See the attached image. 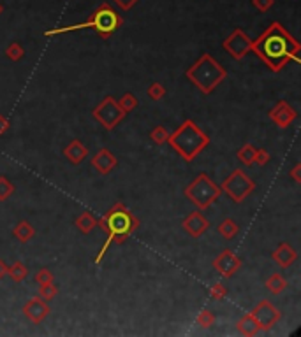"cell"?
<instances>
[{"label":"cell","instance_id":"e0dca14e","mask_svg":"<svg viewBox=\"0 0 301 337\" xmlns=\"http://www.w3.org/2000/svg\"><path fill=\"white\" fill-rule=\"evenodd\" d=\"M88 155H90L88 148H86L79 139L71 141V143L64 148V156L69 160L72 165H79L81 162H85Z\"/></svg>","mask_w":301,"mask_h":337},{"label":"cell","instance_id":"8d00e7d4","mask_svg":"<svg viewBox=\"0 0 301 337\" xmlns=\"http://www.w3.org/2000/svg\"><path fill=\"white\" fill-rule=\"evenodd\" d=\"M9 126H11V121L7 120L4 114H0V136H4V133L9 130Z\"/></svg>","mask_w":301,"mask_h":337},{"label":"cell","instance_id":"d4e9b609","mask_svg":"<svg viewBox=\"0 0 301 337\" xmlns=\"http://www.w3.org/2000/svg\"><path fill=\"white\" fill-rule=\"evenodd\" d=\"M118 106L122 107V111H124L125 114H129L139 106V100H138V97H136L134 93L127 91V93H124L120 98H118Z\"/></svg>","mask_w":301,"mask_h":337},{"label":"cell","instance_id":"83f0119b","mask_svg":"<svg viewBox=\"0 0 301 337\" xmlns=\"http://www.w3.org/2000/svg\"><path fill=\"white\" fill-rule=\"evenodd\" d=\"M56 293H58V286L55 285V281L43 283V285H39V297L44 298L46 302L53 300V298L56 297Z\"/></svg>","mask_w":301,"mask_h":337},{"label":"cell","instance_id":"e575fe53","mask_svg":"<svg viewBox=\"0 0 301 337\" xmlns=\"http://www.w3.org/2000/svg\"><path fill=\"white\" fill-rule=\"evenodd\" d=\"M299 168H301V163H296L294 167H292V171L289 172V176H291V179L296 183V185H299L301 183V176H299Z\"/></svg>","mask_w":301,"mask_h":337},{"label":"cell","instance_id":"ab89813d","mask_svg":"<svg viewBox=\"0 0 301 337\" xmlns=\"http://www.w3.org/2000/svg\"><path fill=\"white\" fill-rule=\"evenodd\" d=\"M0 13H2V6H0Z\"/></svg>","mask_w":301,"mask_h":337},{"label":"cell","instance_id":"30bf717a","mask_svg":"<svg viewBox=\"0 0 301 337\" xmlns=\"http://www.w3.org/2000/svg\"><path fill=\"white\" fill-rule=\"evenodd\" d=\"M213 269L222 278L229 279L242 269V260L232 250H222L220 255H217V258L213 260Z\"/></svg>","mask_w":301,"mask_h":337},{"label":"cell","instance_id":"4dcf8cb0","mask_svg":"<svg viewBox=\"0 0 301 337\" xmlns=\"http://www.w3.org/2000/svg\"><path fill=\"white\" fill-rule=\"evenodd\" d=\"M13 193H14L13 181L9 178H6V176H0V202L7 200Z\"/></svg>","mask_w":301,"mask_h":337},{"label":"cell","instance_id":"ba28073f","mask_svg":"<svg viewBox=\"0 0 301 337\" xmlns=\"http://www.w3.org/2000/svg\"><path fill=\"white\" fill-rule=\"evenodd\" d=\"M94 120L99 125L104 126V130H115L118 125L124 121V118L127 114L122 111V107L118 106V100L113 95H106L92 111Z\"/></svg>","mask_w":301,"mask_h":337},{"label":"cell","instance_id":"74e56055","mask_svg":"<svg viewBox=\"0 0 301 337\" xmlns=\"http://www.w3.org/2000/svg\"><path fill=\"white\" fill-rule=\"evenodd\" d=\"M115 2L118 4V6L122 7V9L129 11V9H131L132 6H134L136 2H138V0H115Z\"/></svg>","mask_w":301,"mask_h":337},{"label":"cell","instance_id":"2e32d148","mask_svg":"<svg viewBox=\"0 0 301 337\" xmlns=\"http://www.w3.org/2000/svg\"><path fill=\"white\" fill-rule=\"evenodd\" d=\"M296 258H298V253H296V250L289 243H280L277 246V250L272 253V260L277 262L282 269L291 267L296 262Z\"/></svg>","mask_w":301,"mask_h":337},{"label":"cell","instance_id":"7402d4cb","mask_svg":"<svg viewBox=\"0 0 301 337\" xmlns=\"http://www.w3.org/2000/svg\"><path fill=\"white\" fill-rule=\"evenodd\" d=\"M285 288H287V279H285L282 274L273 273L268 279H266V290H268L269 293L280 295Z\"/></svg>","mask_w":301,"mask_h":337},{"label":"cell","instance_id":"7c38bea8","mask_svg":"<svg viewBox=\"0 0 301 337\" xmlns=\"http://www.w3.org/2000/svg\"><path fill=\"white\" fill-rule=\"evenodd\" d=\"M268 116L278 128H287V126H291L294 123L296 118H298V111L289 104L287 100H278L277 106L273 107V109H269Z\"/></svg>","mask_w":301,"mask_h":337},{"label":"cell","instance_id":"f1b7e54d","mask_svg":"<svg viewBox=\"0 0 301 337\" xmlns=\"http://www.w3.org/2000/svg\"><path fill=\"white\" fill-rule=\"evenodd\" d=\"M150 139L154 141V143L157 144V146H162V144H166L167 139H169V132H167L166 126L159 125V126H155V128H152Z\"/></svg>","mask_w":301,"mask_h":337},{"label":"cell","instance_id":"484cf974","mask_svg":"<svg viewBox=\"0 0 301 337\" xmlns=\"http://www.w3.org/2000/svg\"><path fill=\"white\" fill-rule=\"evenodd\" d=\"M6 56L11 62H20V60H23V56H25L23 46H21L20 42H11L6 49Z\"/></svg>","mask_w":301,"mask_h":337},{"label":"cell","instance_id":"9a60e30c","mask_svg":"<svg viewBox=\"0 0 301 337\" xmlns=\"http://www.w3.org/2000/svg\"><path fill=\"white\" fill-rule=\"evenodd\" d=\"M116 165H118V158L115 156V153L109 151L108 148H101L92 156V167L101 176H108L111 171H115Z\"/></svg>","mask_w":301,"mask_h":337},{"label":"cell","instance_id":"8992f818","mask_svg":"<svg viewBox=\"0 0 301 337\" xmlns=\"http://www.w3.org/2000/svg\"><path fill=\"white\" fill-rule=\"evenodd\" d=\"M185 198H189L199 211H206L215 204L222 195L220 186L208 174H197L194 181L184 190Z\"/></svg>","mask_w":301,"mask_h":337},{"label":"cell","instance_id":"603a6c76","mask_svg":"<svg viewBox=\"0 0 301 337\" xmlns=\"http://www.w3.org/2000/svg\"><path fill=\"white\" fill-rule=\"evenodd\" d=\"M255 149H257V148H255L254 144H250V143L243 144V146L238 149V153H236V158H238V162H239V163H243V165H245V167L254 165Z\"/></svg>","mask_w":301,"mask_h":337},{"label":"cell","instance_id":"3957f363","mask_svg":"<svg viewBox=\"0 0 301 337\" xmlns=\"http://www.w3.org/2000/svg\"><path fill=\"white\" fill-rule=\"evenodd\" d=\"M167 143L185 162H192L203 149L209 146V136L199 128L194 120H185L173 133H169Z\"/></svg>","mask_w":301,"mask_h":337},{"label":"cell","instance_id":"f546056e","mask_svg":"<svg viewBox=\"0 0 301 337\" xmlns=\"http://www.w3.org/2000/svg\"><path fill=\"white\" fill-rule=\"evenodd\" d=\"M196 323L199 325L201 328H212L213 323H215V315H213L209 309H203V311L197 315Z\"/></svg>","mask_w":301,"mask_h":337},{"label":"cell","instance_id":"ffe728a7","mask_svg":"<svg viewBox=\"0 0 301 337\" xmlns=\"http://www.w3.org/2000/svg\"><path fill=\"white\" fill-rule=\"evenodd\" d=\"M74 227L86 235V233H90L95 227H97V218H95L90 211H83V213L74 220Z\"/></svg>","mask_w":301,"mask_h":337},{"label":"cell","instance_id":"9c48e42d","mask_svg":"<svg viewBox=\"0 0 301 337\" xmlns=\"http://www.w3.org/2000/svg\"><path fill=\"white\" fill-rule=\"evenodd\" d=\"M250 315L254 316L255 323H257V327H259V332H269L282 318L280 309H278L275 304H272L269 300H266V298L254 306Z\"/></svg>","mask_w":301,"mask_h":337},{"label":"cell","instance_id":"44dd1931","mask_svg":"<svg viewBox=\"0 0 301 337\" xmlns=\"http://www.w3.org/2000/svg\"><path fill=\"white\" fill-rule=\"evenodd\" d=\"M217 232H219L220 235L224 237V239L231 241V239H234V237L238 235L239 225L236 223L232 218H224V220L219 223V227H217Z\"/></svg>","mask_w":301,"mask_h":337},{"label":"cell","instance_id":"ac0fdd59","mask_svg":"<svg viewBox=\"0 0 301 337\" xmlns=\"http://www.w3.org/2000/svg\"><path fill=\"white\" fill-rule=\"evenodd\" d=\"M34 235H36V228H34V225L26 220L18 221V223L13 227V237L16 241H20L21 244H26L28 241H32Z\"/></svg>","mask_w":301,"mask_h":337},{"label":"cell","instance_id":"cb8c5ba5","mask_svg":"<svg viewBox=\"0 0 301 337\" xmlns=\"http://www.w3.org/2000/svg\"><path fill=\"white\" fill-rule=\"evenodd\" d=\"M7 274L11 276V279H13L14 283H23L25 279H26V276H28V267H26L23 262L16 260L13 265H9V269H7Z\"/></svg>","mask_w":301,"mask_h":337},{"label":"cell","instance_id":"6da1fadb","mask_svg":"<svg viewBox=\"0 0 301 337\" xmlns=\"http://www.w3.org/2000/svg\"><path fill=\"white\" fill-rule=\"evenodd\" d=\"M301 44L280 23H272L259 39L252 41L250 51L273 72H280L289 62L299 63Z\"/></svg>","mask_w":301,"mask_h":337},{"label":"cell","instance_id":"52a82bcc","mask_svg":"<svg viewBox=\"0 0 301 337\" xmlns=\"http://www.w3.org/2000/svg\"><path fill=\"white\" fill-rule=\"evenodd\" d=\"M220 190H222L234 204H242V202L255 190V183L245 171L234 168V171L222 181Z\"/></svg>","mask_w":301,"mask_h":337},{"label":"cell","instance_id":"277c9868","mask_svg":"<svg viewBox=\"0 0 301 337\" xmlns=\"http://www.w3.org/2000/svg\"><path fill=\"white\" fill-rule=\"evenodd\" d=\"M185 78L203 95H209L227 78V71L209 53H203L185 71Z\"/></svg>","mask_w":301,"mask_h":337},{"label":"cell","instance_id":"d6986e66","mask_svg":"<svg viewBox=\"0 0 301 337\" xmlns=\"http://www.w3.org/2000/svg\"><path fill=\"white\" fill-rule=\"evenodd\" d=\"M236 330H238V334H242L245 337H254L259 334V327L250 313L243 315L238 321H236Z\"/></svg>","mask_w":301,"mask_h":337},{"label":"cell","instance_id":"5b68a950","mask_svg":"<svg viewBox=\"0 0 301 337\" xmlns=\"http://www.w3.org/2000/svg\"><path fill=\"white\" fill-rule=\"evenodd\" d=\"M120 26H122V18L118 16L108 4H102V6H99L97 9L94 11L88 20H85L83 23H76V25L60 26V28H55V30H46L44 36L51 37V36H58V33L76 32V30H83V28H95L99 36L108 39L111 33H115L116 30L120 28Z\"/></svg>","mask_w":301,"mask_h":337},{"label":"cell","instance_id":"f35d334b","mask_svg":"<svg viewBox=\"0 0 301 337\" xmlns=\"http://www.w3.org/2000/svg\"><path fill=\"white\" fill-rule=\"evenodd\" d=\"M7 269H9V265H7L2 258H0V279H4L7 276Z\"/></svg>","mask_w":301,"mask_h":337},{"label":"cell","instance_id":"4fadbf2b","mask_svg":"<svg viewBox=\"0 0 301 337\" xmlns=\"http://www.w3.org/2000/svg\"><path fill=\"white\" fill-rule=\"evenodd\" d=\"M21 311H23L26 320L32 321L34 325H39V323H43L44 318L49 315L51 309H49L48 302L37 295V297H32V298H28V300L25 302V306H23Z\"/></svg>","mask_w":301,"mask_h":337},{"label":"cell","instance_id":"5bb4252c","mask_svg":"<svg viewBox=\"0 0 301 337\" xmlns=\"http://www.w3.org/2000/svg\"><path fill=\"white\" fill-rule=\"evenodd\" d=\"M209 228V221L208 218L204 216L203 213H201L199 209L197 211H192V213L189 214V216L184 220V230L189 233L192 239H199L201 235H203L204 232H206Z\"/></svg>","mask_w":301,"mask_h":337},{"label":"cell","instance_id":"7a4b0ae2","mask_svg":"<svg viewBox=\"0 0 301 337\" xmlns=\"http://www.w3.org/2000/svg\"><path fill=\"white\" fill-rule=\"evenodd\" d=\"M97 225L101 227V230L106 233V241L101 250H99L97 256L94 258L95 265L101 263V260L104 258L106 251L109 250V246H111L113 243L124 244L129 235H132V233L138 230L139 220L134 216V213L129 211V208L124 202H116L111 209L106 211L101 220H97Z\"/></svg>","mask_w":301,"mask_h":337},{"label":"cell","instance_id":"8fae6325","mask_svg":"<svg viewBox=\"0 0 301 337\" xmlns=\"http://www.w3.org/2000/svg\"><path fill=\"white\" fill-rule=\"evenodd\" d=\"M250 46H252V41H250L242 30H234V32L224 41L222 48L226 49L234 60H243L247 56V53H250Z\"/></svg>","mask_w":301,"mask_h":337},{"label":"cell","instance_id":"1f68e13d","mask_svg":"<svg viewBox=\"0 0 301 337\" xmlns=\"http://www.w3.org/2000/svg\"><path fill=\"white\" fill-rule=\"evenodd\" d=\"M209 297H212V300H215V302H222L224 298L227 297V288L222 285V283H215V285L209 288Z\"/></svg>","mask_w":301,"mask_h":337},{"label":"cell","instance_id":"d590c367","mask_svg":"<svg viewBox=\"0 0 301 337\" xmlns=\"http://www.w3.org/2000/svg\"><path fill=\"white\" fill-rule=\"evenodd\" d=\"M273 4V0H254V6L257 7L259 11H266L269 9V6Z\"/></svg>","mask_w":301,"mask_h":337},{"label":"cell","instance_id":"d6a6232c","mask_svg":"<svg viewBox=\"0 0 301 337\" xmlns=\"http://www.w3.org/2000/svg\"><path fill=\"white\" fill-rule=\"evenodd\" d=\"M269 153H268V149H264V148H259V149H255V156H254V163H257L259 167H264L266 163L269 162Z\"/></svg>","mask_w":301,"mask_h":337},{"label":"cell","instance_id":"4316f807","mask_svg":"<svg viewBox=\"0 0 301 337\" xmlns=\"http://www.w3.org/2000/svg\"><path fill=\"white\" fill-rule=\"evenodd\" d=\"M146 95H148V97H150L154 102H159V100H162V98L167 95V90H166V86H164L162 83L155 81V83H152L150 86H148Z\"/></svg>","mask_w":301,"mask_h":337},{"label":"cell","instance_id":"836d02e7","mask_svg":"<svg viewBox=\"0 0 301 337\" xmlns=\"http://www.w3.org/2000/svg\"><path fill=\"white\" fill-rule=\"evenodd\" d=\"M55 281V278H53V273L48 269V267H43V269L37 271L36 274V283L37 285H43V283H51Z\"/></svg>","mask_w":301,"mask_h":337}]
</instances>
